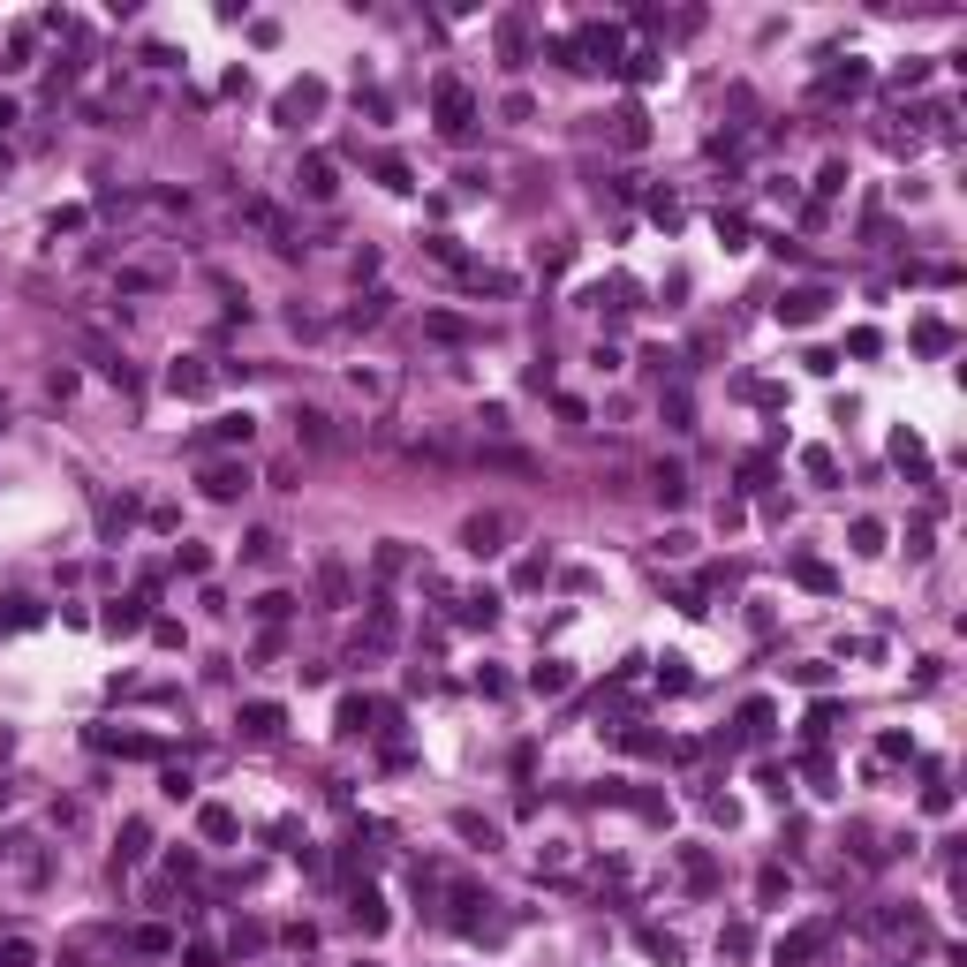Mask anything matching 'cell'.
Segmentation results:
<instances>
[{"label": "cell", "instance_id": "d6986e66", "mask_svg": "<svg viewBox=\"0 0 967 967\" xmlns=\"http://www.w3.org/2000/svg\"><path fill=\"white\" fill-rule=\"evenodd\" d=\"M862 84H869V68H862V61H847V68H832V76H824V99H854Z\"/></svg>", "mask_w": 967, "mask_h": 967}, {"label": "cell", "instance_id": "b9f144b4", "mask_svg": "<svg viewBox=\"0 0 967 967\" xmlns=\"http://www.w3.org/2000/svg\"><path fill=\"white\" fill-rule=\"evenodd\" d=\"M839 189H847V159H832V167L816 174V197H839Z\"/></svg>", "mask_w": 967, "mask_h": 967}, {"label": "cell", "instance_id": "3957f363", "mask_svg": "<svg viewBox=\"0 0 967 967\" xmlns=\"http://www.w3.org/2000/svg\"><path fill=\"white\" fill-rule=\"evenodd\" d=\"M469 121H476L469 84H454V76H446V84H439V129H446V136H469Z\"/></svg>", "mask_w": 967, "mask_h": 967}, {"label": "cell", "instance_id": "7dc6e473", "mask_svg": "<svg viewBox=\"0 0 967 967\" xmlns=\"http://www.w3.org/2000/svg\"><path fill=\"white\" fill-rule=\"evenodd\" d=\"M847 348H854V356H877V348H884V333H877V325H854V340H847Z\"/></svg>", "mask_w": 967, "mask_h": 967}, {"label": "cell", "instance_id": "8fae6325", "mask_svg": "<svg viewBox=\"0 0 967 967\" xmlns=\"http://www.w3.org/2000/svg\"><path fill=\"white\" fill-rule=\"evenodd\" d=\"M499 537H507V514H476V522L461 529V544H469L476 560H484V552H499Z\"/></svg>", "mask_w": 967, "mask_h": 967}, {"label": "cell", "instance_id": "f35d334b", "mask_svg": "<svg viewBox=\"0 0 967 967\" xmlns=\"http://www.w3.org/2000/svg\"><path fill=\"white\" fill-rule=\"evenodd\" d=\"M31 960H38L31 937H8V945H0V967H31Z\"/></svg>", "mask_w": 967, "mask_h": 967}, {"label": "cell", "instance_id": "e0dca14e", "mask_svg": "<svg viewBox=\"0 0 967 967\" xmlns=\"http://www.w3.org/2000/svg\"><path fill=\"white\" fill-rule=\"evenodd\" d=\"M197 832H204V839H235L242 824H235V809H227V801H204V809H197Z\"/></svg>", "mask_w": 967, "mask_h": 967}, {"label": "cell", "instance_id": "ab89813d", "mask_svg": "<svg viewBox=\"0 0 967 967\" xmlns=\"http://www.w3.org/2000/svg\"><path fill=\"white\" fill-rule=\"evenodd\" d=\"M718 235H726V250H748V220L741 212H718Z\"/></svg>", "mask_w": 967, "mask_h": 967}, {"label": "cell", "instance_id": "277c9868", "mask_svg": "<svg viewBox=\"0 0 967 967\" xmlns=\"http://www.w3.org/2000/svg\"><path fill=\"white\" fill-rule=\"evenodd\" d=\"M295 182H303V197H310V204H333L340 174H333V159H325V152H310L303 167H295Z\"/></svg>", "mask_w": 967, "mask_h": 967}, {"label": "cell", "instance_id": "44dd1931", "mask_svg": "<svg viewBox=\"0 0 967 967\" xmlns=\"http://www.w3.org/2000/svg\"><path fill=\"white\" fill-rule=\"evenodd\" d=\"M832 726H839V703H816V711H809V726H801V741H809V748H824V741H832Z\"/></svg>", "mask_w": 967, "mask_h": 967}, {"label": "cell", "instance_id": "ba28073f", "mask_svg": "<svg viewBox=\"0 0 967 967\" xmlns=\"http://www.w3.org/2000/svg\"><path fill=\"white\" fill-rule=\"evenodd\" d=\"M892 461H900L915 484H930V446H922L915 431H892Z\"/></svg>", "mask_w": 967, "mask_h": 967}, {"label": "cell", "instance_id": "8d00e7d4", "mask_svg": "<svg viewBox=\"0 0 967 967\" xmlns=\"http://www.w3.org/2000/svg\"><path fill=\"white\" fill-rule=\"evenodd\" d=\"M288 612H295L288 590H265V597H257V620H288Z\"/></svg>", "mask_w": 967, "mask_h": 967}, {"label": "cell", "instance_id": "5bb4252c", "mask_svg": "<svg viewBox=\"0 0 967 967\" xmlns=\"http://www.w3.org/2000/svg\"><path fill=\"white\" fill-rule=\"evenodd\" d=\"M348 915H356V930H363V937H378V930H386V900H378L371 884H363L356 900H348Z\"/></svg>", "mask_w": 967, "mask_h": 967}, {"label": "cell", "instance_id": "bcb514c9", "mask_svg": "<svg viewBox=\"0 0 967 967\" xmlns=\"http://www.w3.org/2000/svg\"><path fill=\"white\" fill-rule=\"evenodd\" d=\"M136 952H174V930H159V922H152V930H136Z\"/></svg>", "mask_w": 967, "mask_h": 967}, {"label": "cell", "instance_id": "1f68e13d", "mask_svg": "<svg viewBox=\"0 0 967 967\" xmlns=\"http://www.w3.org/2000/svg\"><path fill=\"white\" fill-rule=\"evenodd\" d=\"M907 756H915V733H884L877 741V764H907Z\"/></svg>", "mask_w": 967, "mask_h": 967}, {"label": "cell", "instance_id": "c3c4849f", "mask_svg": "<svg viewBox=\"0 0 967 967\" xmlns=\"http://www.w3.org/2000/svg\"><path fill=\"white\" fill-rule=\"evenodd\" d=\"M0 809H8V786H0Z\"/></svg>", "mask_w": 967, "mask_h": 967}, {"label": "cell", "instance_id": "7bdbcfd3", "mask_svg": "<svg viewBox=\"0 0 967 967\" xmlns=\"http://www.w3.org/2000/svg\"><path fill=\"white\" fill-rule=\"evenodd\" d=\"M174 567H182V575H204V567H212V552H204V544H182V552H174Z\"/></svg>", "mask_w": 967, "mask_h": 967}, {"label": "cell", "instance_id": "83f0119b", "mask_svg": "<svg viewBox=\"0 0 967 967\" xmlns=\"http://www.w3.org/2000/svg\"><path fill=\"white\" fill-rule=\"evenodd\" d=\"M771 718H779V711H771L764 696H756V703H741V733H748V741H764V733H771Z\"/></svg>", "mask_w": 967, "mask_h": 967}, {"label": "cell", "instance_id": "836d02e7", "mask_svg": "<svg viewBox=\"0 0 967 967\" xmlns=\"http://www.w3.org/2000/svg\"><path fill=\"white\" fill-rule=\"evenodd\" d=\"M688 552H696V537H688V529H665V537H658V560H688Z\"/></svg>", "mask_w": 967, "mask_h": 967}, {"label": "cell", "instance_id": "60d3db41", "mask_svg": "<svg viewBox=\"0 0 967 967\" xmlns=\"http://www.w3.org/2000/svg\"><path fill=\"white\" fill-rule=\"evenodd\" d=\"M378 182H386V189H416V182H408V159H393V152L378 159Z\"/></svg>", "mask_w": 967, "mask_h": 967}, {"label": "cell", "instance_id": "603a6c76", "mask_svg": "<svg viewBox=\"0 0 967 967\" xmlns=\"http://www.w3.org/2000/svg\"><path fill=\"white\" fill-rule=\"evenodd\" d=\"M680 877H688V884H718V862L703 847H680Z\"/></svg>", "mask_w": 967, "mask_h": 967}, {"label": "cell", "instance_id": "4fadbf2b", "mask_svg": "<svg viewBox=\"0 0 967 967\" xmlns=\"http://www.w3.org/2000/svg\"><path fill=\"white\" fill-rule=\"evenodd\" d=\"M612 136H620L628 152H643V144H650V114H643V106H620V114H612Z\"/></svg>", "mask_w": 967, "mask_h": 967}, {"label": "cell", "instance_id": "cb8c5ba5", "mask_svg": "<svg viewBox=\"0 0 967 967\" xmlns=\"http://www.w3.org/2000/svg\"><path fill=\"white\" fill-rule=\"evenodd\" d=\"M363 718H378V703H371V696H340V733H371Z\"/></svg>", "mask_w": 967, "mask_h": 967}, {"label": "cell", "instance_id": "484cf974", "mask_svg": "<svg viewBox=\"0 0 967 967\" xmlns=\"http://www.w3.org/2000/svg\"><path fill=\"white\" fill-rule=\"evenodd\" d=\"M106 628H114V635H136V628H144V597H121V605L106 612Z\"/></svg>", "mask_w": 967, "mask_h": 967}, {"label": "cell", "instance_id": "9c48e42d", "mask_svg": "<svg viewBox=\"0 0 967 967\" xmlns=\"http://www.w3.org/2000/svg\"><path fill=\"white\" fill-rule=\"evenodd\" d=\"M529 688H537V696H567V688H575V665H567V658L529 665Z\"/></svg>", "mask_w": 967, "mask_h": 967}, {"label": "cell", "instance_id": "f1b7e54d", "mask_svg": "<svg viewBox=\"0 0 967 967\" xmlns=\"http://www.w3.org/2000/svg\"><path fill=\"white\" fill-rule=\"evenodd\" d=\"M847 544H854V552H884V522H877V514H862V522L847 529Z\"/></svg>", "mask_w": 967, "mask_h": 967}, {"label": "cell", "instance_id": "f546056e", "mask_svg": "<svg viewBox=\"0 0 967 967\" xmlns=\"http://www.w3.org/2000/svg\"><path fill=\"white\" fill-rule=\"evenodd\" d=\"M454 832H461V839H476V847H499V832H492V824H484L476 809H461V816H454Z\"/></svg>", "mask_w": 967, "mask_h": 967}, {"label": "cell", "instance_id": "e575fe53", "mask_svg": "<svg viewBox=\"0 0 967 967\" xmlns=\"http://www.w3.org/2000/svg\"><path fill=\"white\" fill-rule=\"evenodd\" d=\"M144 847H152V832L144 824H121V862H144Z\"/></svg>", "mask_w": 967, "mask_h": 967}, {"label": "cell", "instance_id": "d4e9b609", "mask_svg": "<svg viewBox=\"0 0 967 967\" xmlns=\"http://www.w3.org/2000/svg\"><path fill=\"white\" fill-rule=\"evenodd\" d=\"M386 303H393V295H386V288H371V295H356V310H348V325H356V333H363V325H378V318H386Z\"/></svg>", "mask_w": 967, "mask_h": 967}, {"label": "cell", "instance_id": "74e56055", "mask_svg": "<svg viewBox=\"0 0 967 967\" xmlns=\"http://www.w3.org/2000/svg\"><path fill=\"white\" fill-rule=\"evenodd\" d=\"M250 431H257V424L235 408V416H220V424H212V439H227V446H235V439H250Z\"/></svg>", "mask_w": 967, "mask_h": 967}, {"label": "cell", "instance_id": "ac0fdd59", "mask_svg": "<svg viewBox=\"0 0 967 967\" xmlns=\"http://www.w3.org/2000/svg\"><path fill=\"white\" fill-rule=\"evenodd\" d=\"M91 748H114V756H159V741H144V733H91Z\"/></svg>", "mask_w": 967, "mask_h": 967}, {"label": "cell", "instance_id": "2e32d148", "mask_svg": "<svg viewBox=\"0 0 967 967\" xmlns=\"http://www.w3.org/2000/svg\"><path fill=\"white\" fill-rule=\"evenodd\" d=\"M499 620V590H469L461 597V628H492Z\"/></svg>", "mask_w": 967, "mask_h": 967}, {"label": "cell", "instance_id": "ee69618b", "mask_svg": "<svg viewBox=\"0 0 967 967\" xmlns=\"http://www.w3.org/2000/svg\"><path fill=\"white\" fill-rule=\"evenodd\" d=\"M424 250H431V257H439V265H469V257H461V242H454V235H431V242H424Z\"/></svg>", "mask_w": 967, "mask_h": 967}, {"label": "cell", "instance_id": "4dcf8cb0", "mask_svg": "<svg viewBox=\"0 0 967 967\" xmlns=\"http://www.w3.org/2000/svg\"><path fill=\"white\" fill-rule=\"evenodd\" d=\"M650 484H658V499H665V507H680V499H688V476H680V469H665V461H658V476H650Z\"/></svg>", "mask_w": 967, "mask_h": 967}, {"label": "cell", "instance_id": "d6a6232c", "mask_svg": "<svg viewBox=\"0 0 967 967\" xmlns=\"http://www.w3.org/2000/svg\"><path fill=\"white\" fill-rule=\"evenodd\" d=\"M658 53H628V61H620V76H628V84H650V76H658Z\"/></svg>", "mask_w": 967, "mask_h": 967}, {"label": "cell", "instance_id": "f6af8a7d", "mask_svg": "<svg viewBox=\"0 0 967 967\" xmlns=\"http://www.w3.org/2000/svg\"><path fill=\"white\" fill-rule=\"evenodd\" d=\"M922 809L945 816V809H952V786H945V779H930V786H922Z\"/></svg>", "mask_w": 967, "mask_h": 967}, {"label": "cell", "instance_id": "d590c367", "mask_svg": "<svg viewBox=\"0 0 967 967\" xmlns=\"http://www.w3.org/2000/svg\"><path fill=\"white\" fill-rule=\"evenodd\" d=\"M801 469H809V476H816V484H832V476H839V461H832V454H824V446H809V454H801Z\"/></svg>", "mask_w": 967, "mask_h": 967}, {"label": "cell", "instance_id": "9a60e30c", "mask_svg": "<svg viewBox=\"0 0 967 967\" xmlns=\"http://www.w3.org/2000/svg\"><path fill=\"white\" fill-rule=\"evenodd\" d=\"M325 106V84H295V91H280V121H303V114H318Z\"/></svg>", "mask_w": 967, "mask_h": 967}, {"label": "cell", "instance_id": "52a82bcc", "mask_svg": "<svg viewBox=\"0 0 967 967\" xmlns=\"http://www.w3.org/2000/svg\"><path fill=\"white\" fill-rule=\"evenodd\" d=\"M242 733H250V741H272V733L288 726V711H280V703H242V718H235Z\"/></svg>", "mask_w": 967, "mask_h": 967}, {"label": "cell", "instance_id": "ffe728a7", "mask_svg": "<svg viewBox=\"0 0 967 967\" xmlns=\"http://www.w3.org/2000/svg\"><path fill=\"white\" fill-rule=\"evenodd\" d=\"M658 688H665V696H688V688H696L688 658H658Z\"/></svg>", "mask_w": 967, "mask_h": 967}, {"label": "cell", "instance_id": "5b68a950", "mask_svg": "<svg viewBox=\"0 0 967 967\" xmlns=\"http://www.w3.org/2000/svg\"><path fill=\"white\" fill-rule=\"evenodd\" d=\"M250 492V469H242V461H212V469H204V499H242Z\"/></svg>", "mask_w": 967, "mask_h": 967}, {"label": "cell", "instance_id": "30bf717a", "mask_svg": "<svg viewBox=\"0 0 967 967\" xmlns=\"http://www.w3.org/2000/svg\"><path fill=\"white\" fill-rule=\"evenodd\" d=\"M167 393H182V401H197V393H212V371H204L197 356H182V363L167 371Z\"/></svg>", "mask_w": 967, "mask_h": 967}, {"label": "cell", "instance_id": "7a4b0ae2", "mask_svg": "<svg viewBox=\"0 0 967 967\" xmlns=\"http://www.w3.org/2000/svg\"><path fill=\"white\" fill-rule=\"evenodd\" d=\"M832 310V288H786L779 295V325H816Z\"/></svg>", "mask_w": 967, "mask_h": 967}, {"label": "cell", "instance_id": "6da1fadb", "mask_svg": "<svg viewBox=\"0 0 967 967\" xmlns=\"http://www.w3.org/2000/svg\"><path fill=\"white\" fill-rule=\"evenodd\" d=\"M824 945H832V922H801V930L779 937V952H771V960H779V967H809Z\"/></svg>", "mask_w": 967, "mask_h": 967}, {"label": "cell", "instance_id": "7c38bea8", "mask_svg": "<svg viewBox=\"0 0 967 967\" xmlns=\"http://www.w3.org/2000/svg\"><path fill=\"white\" fill-rule=\"evenodd\" d=\"M635 937H643V952H650V960H658V967H680V960H688V945H680L673 930H650V922H643V930H635Z\"/></svg>", "mask_w": 967, "mask_h": 967}, {"label": "cell", "instance_id": "4316f807", "mask_svg": "<svg viewBox=\"0 0 967 967\" xmlns=\"http://www.w3.org/2000/svg\"><path fill=\"white\" fill-rule=\"evenodd\" d=\"M915 348H922V356H945V348H952V325L922 318V325H915Z\"/></svg>", "mask_w": 967, "mask_h": 967}, {"label": "cell", "instance_id": "8992f818", "mask_svg": "<svg viewBox=\"0 0 967 967\" xmlns=\"http://www.w3.org/2000/svg\"><path fill=\"white\" fill-rule=\"evenodd\" d=\"M582 53H597L605 68H620V31H612V23H582V38H575V61H582Z\"/></svg>", "mask_w": 967, "mask_h": 967}, {"label": "cell", "instance_id": "7402d4cb", "mask_svg": "<svg viewBox=\"0 0 967 967\" xmlns=\"http://www.w3.org/2000/svg\"><path fill=\"white\" fill-rule=\"evenodd\" d=\"M794 582H801V590H839V575H832L824 560H809V552L794 560Z\"/></svg>", "mask_w": 967, "mask_h": 967}]
</instances>
